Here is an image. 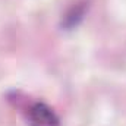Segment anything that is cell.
<instances>
[{"mask_svg": "<svg viewBox=\"0 0 126 126\" xmlns=\"http://www.w3.org/2000/svg\"><path fill=\"white\" fill-rule=\"evenodd\" d=\"M27 119L30 126H60V120L53 109L41 101L34 103L30 107Z\"/></svg>", "mask_w": 126, "mask_h": 126, "instance_id": "obj_1", "label": "cell"}, {"mask_svg": "<svg viewBox=\"0 0 126 126\" xmlns=\"http://www.w3.org/2000/svg\"><path fill=\"white\" fill-rule=\"evenodd\" d=\"M82 15H84V7L81 6V7H73L67 15H66V24L69 25V27H73V25H76L78 22H76V19H81L82 18Z\"/></svg>", "mask_w": 126, "mask_h": 126, "instance_id": "obj_2", "label": "cell"}]
</instances>
